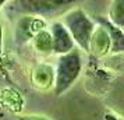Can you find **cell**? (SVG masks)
Returning a JSON list of instances; mask_svg holds the SVG:
<instances>
[{
  "label": "cell",
  "instance_id": "2",
  "mask_svg": "<svg viewBox=\"0 0 124 120\" xmlns=\"http://www.w3.org/2000/svg\"><path fill=\"white\" fill-rule=\"evenodd\" d=\"M63 25L67 28L74 42L85 52H89L91 38L95 31V24L82 8H71L64 14Z\"/></svg>",
  "mask_w": 124,
  "mask_h": 120
},
{
  "label": "cell",
  "instance_id": "7",
  "mask_svg": "<svg viewBox=\"0 0 124 120\" xmlns=\"http://www.w3.org/2000/svg\"><path fill=\"white\" fill-rule=\"evenodd\" d=\"M38 23V18L36 17H31V16H25L24 18H21L18 21V25H17V42H25V40H29L32 39L35 35L38 34L39 31H35L34 27L35 24Z\"/></svg>",
  "mask_w": 124,
  "mask_h": 120
},
{
  "label": "cell",
  "instance_id": "5",
  "mask_svg": "<svg viewBox=\"0 0 124 120\" xmlns=\"http://www.w3.org/2000/svg\"><path fill=\"white\" fill-rule=\"evenodd\" d=\"M98 21L101 23V27H103L106 29L107 35L110 38V52L112 53L124 52V31L118 29L117 27H114L109 20L99 18Z\"/></svg>",
  "mask_w": 124,
  "mask_h": 120
},
{
  "label": "cell",
  "instance_id": "10",
  "mask_svg": "<svg viewBox=\"0 0 124 120\" xmlns=\"http://www.w3.org/2000/svg\"><path fill=\"white\" fill-rule=\"evenodd\" d=\"M18 120H49L46 119L45 116H20L18 117Z\"/></svg>",
  "mask_w": 124,
  "mask_h": 120
},
{
  "label": "cell",
  "instance_id": "8",
  "mask_svg": "<svg viewBox=\"0 0 124 120\" xmlns=\"http://www.w3.org/2000/svg\"><path fill=\"white\" fill-rule=\"evenodd\" d=\"M32 43H34V48L39 53H43V55L53 53V40H52V34L49 31L40 29L32 38Z\"/></svg>",
  "mask_w": 124,
  "mask_h": 120
},
{
  "label": "cell",
  "instance_id": "6",
  "mask_svg": "<svg viewBox=\"0 0 124 120\" xmlns=\"http://www.w3.org/2000/svg\"><path fill=\"white\" fill-rule=\"evenodd\" d=\"M110 50V38L107 35L106 29L103 27L95 28L93 35L91 38V45H89V52H93L95 55L101 56L103 53Z\"/></svg>",
  "mask_w": 124,
  "mask_h": 120
},
{
  "label": "cell",
  "instance_id": "11",
  "mask_svg": "<svg viewBox=\"0 0 124 120\" xmlns=\"http://www.w3.org/2000/svg\"><path fill=\"white\" fill-rule=\"evenodd\" d=\"M0 49H1V23H0Z\"/></svg>",
  "mask_w": 124,
  "mask_h": 120
},
{
  "label": "cell",
  "instance_id": "4",
  "mask_svg": "<svg viewBox=\"0 0 124 120\" xmlns=\"http://www.w3.org/2000/svg\"><path fill=\"white\" fill-rule=\"evenodd\" d=\"M50 34L52 40H53V53L63 56V55H67V53L74 50L75 42L71 38L67 28L63 25V23H60V21L53 23Z\"/></svg>",
  "mask_w": 124,
  "mask_h": 120
},
{
  "label": "cell",
  "instance_id": "3",
  "mask_svg": "<svg viewBox=\"0 0 124 120\" xmlns=\"http://www.w3.org/2000/svg\"><path fill=\"white\" fill-rule=\"evenodd\" d=\"M74 1H66V0H23V1H17L16 8L18 11L28 14L32 17L34 16H39V17H45L49 14H56L63 10H66L67 6L73 4Z\"/></svg>",
  "mask_w": 124,
  "mask_h": 120
},
{
  "label": "cell",
  "instance_id": "9",
  "mask_svg": "<svg viewBox=\"0 0 124 120\" xmlns=\"http://www.w3.org/2000/svg\"><path fill=\"white\" fill-rule=\"evenodd\" d=\"M109 21L118 29L124 31V0H116L110 3Z\"/></svg>",
  "mask_w": 124,
  "mask_h": 120
},
{
  "label": "cell",
  "instance_id": "1",
  "mask_svg": "<svg viewBox=\"0 0 124 120\" xmlns=\"http://www.w3.org/2000/svg\"><path fill=\"white\" fill-rule=\"evenodd\" d=\"M81 71H82V57L79 50L74 49L73 52L59 57L54 71V85H53L54 95L62 96L64 92H67L74 85V82L78 80Z\"/></svg>",
  "mask_w": 124,
  "mask_h": 120
}]
</instances>
